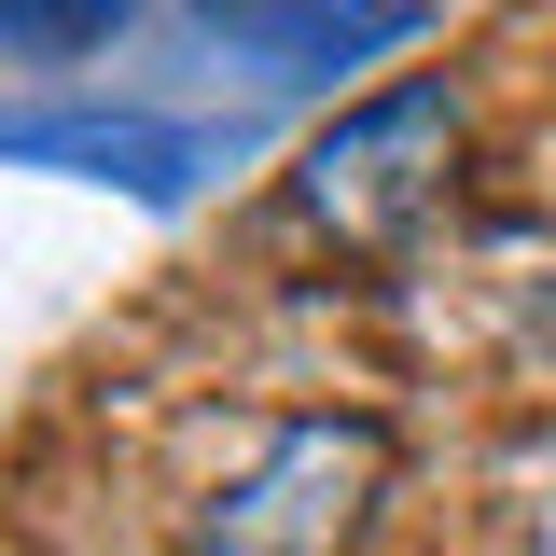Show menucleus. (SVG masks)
<instances>
[{"instance_id": "f257e3e1", "label": "nucleus", "mask_w": 556, "mask_h": 556, "mask_svg": "<svg viewBox=\"0 0 556 556\" xmlns=\"http://www.w3.org/2000/svg\"><path fill=\"white\" fill-rule=\"evenodd\" d=\"M445 153H459V84H376V98H348L334 126L306 139L292 208L334 251H404L431 223V195H445Z\"/></svg>"}, {"instance_id": "f03ea898", "label": "nucleus", "mask_w": 556, "mask_h": 556, "mask_svg": "<svg viewBox=\"0 0 556 556\" xmlns=\"http://www.w3.org/2000/svg\"><path fill=\"white\" fill-rule=\"evenodd\" d=\"M390 486V431L376 417H292L265 431V459L195 515V556H334Z\"/></svg>"}, {"instance_id": "7ed1b4c3", "label": "nucleus", "mask_w": 556, "mask_h": 556, "mask_svg": "<svg viewBox=\"0 0 556 556\" xmlns=\"http://www.w3.org/2000/svg\"><path fill=\"white\" fill-rule=\"evenodd\" d=\"M0 153H70V167H98V181L167 195V181L195 167V126H153V112H28V126H0Z\"/></svg>"}, {"instance_id": "20e7f679", "label": "nucleus", "mask_w": 556, "mask_h": 556, "mask_svg": "<svg viewBox=\"0 0 556 556\" xmlns=\"http://www.w3.org/2000/svg\"><path fill=\"white\" fill-rule=\"evenodd\" d=\"M112 28H126V0H0V56H84Z\"/></svg>"}]
</instances>
